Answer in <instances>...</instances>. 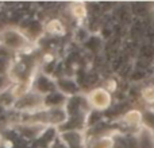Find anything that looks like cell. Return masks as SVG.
<instances>
[{
  "mask_svg": "<svg viewBox=\"0 0 154 148\" xmlns=\"http://www.w3.org/2000/svg\"><path fill=\"white\" fill-rule=\"evenodd\" d=\"M2 42L8 49H22L29 45V39L16 30H5L2 34Z\"/></svg>",
  "mask_w": 154,
  "mask_h": 148,
  "instance_id": "obj_1",
  "label": "cell"
},
{
  "mask_svg": "<svg viewBox=\"0 0 154 148\" xmlns=\"http://www.w3.org/2000/svg\"><path fill=\"white\" fill-rule=\"evenodd\" d=\"M57 85H58L60 90L62 93H65V94H75L77 92L76 84L73 81H70V79H58Z\"/></svg>",
  "mask_w": 154,
  "mask_h": 148,
  "instance_id": "obj_6",
  "label": "cell"
},
{
  "mask_svg": "<svg viewBox=\"0 0 154 148\" xmlns=\"http://www.w3.org/2000/svg\"><path fill=\"white\" fill-rule=\"evenodd\" d=\"M88 101H89L91 106L99 111H104L111 104V94L103 87H99L91 92V94L88 96Z\"/></svg>",
  "mask_w": 154,
  "mask_h": 148,
  "instance_id": "obj_2",
  "label": "cell"
},
{
  "mask_svg": "<svg viewBox=\"0 0 154 148\" xmlns=\"http://www.w3.org/2000/svg\"><path fill=\"white\" fill-rule=\"evenodd\" d=\"M64 101H65V97H64L62 93L51 92L45 97L43 104H45L46 106H50V108L53 109V108H60V106L64 104Z\"/></svg>",
  "mask_w": 154,
  "mask_h": 148,
  "instance_id": "obj_5",
  "label": "cell"
},
{
  "mask_svg": "<svg viewBox=\"0 0 154 148\" xmlns=\"http://www.w3.org/2000/svg\"><path fill=\"white\" fill-rule=\"evenodd\" d=\"M72 12L75 13L76 16L81 18V16L85 15V8H84V5H81V4H76L72 7Z\"/></svg>",
  "mask_w": 154,
  "mask_h": 148,
  "instance_id": "obj_12",
  "label": "cell"
},
{
  "mask_svg": "<svg viewBox=\"0 0 154 148\" xmlns=\"http://www.w3.org/2000/svg\"><path fill=\"white\" fill-rule=\"evenodd\" d=\"M2 143H3V138H2V135H0V146H2Z\"/></svg>",
  "mask_w": 154,
  "mask_h": 148,
  "instance_id": "obj_13",
  "label": "cell"
},
{
  "mask_svg": "<svg viewBox=\"0 0 154 148\" xmlns=\"http://www.w3.org/2000/svg\"><path fill=\"white\" fill-rule=\"evenodd\" d=\"M142 98L145 102L147 104H154V86H147L142 90Z\"/></svg>",
  "mask_w": 154,
  "mask_h": 148,
  "instance_id": "obj_11",
  "label": "cell"
},
{
  "mask_svg": "<svg viewBox=\"0 0 154 148\" xmlns=\"http://www.w3.org/2000/svg\"><path fill=\"white\" fill-rule=\"evenodd\" d=\"M43 98L39 93H26L24 96H22L18 101L15 102V108L20 109V111H35L43 104Z\"/></svg>",
  "mask_w": 154,
  "mask_h": 148,
  "instance_id": "obj_3",
  "label": "cell"
},
{
  "mask_svg": "<svg viewBox=\"0 0 154 148\" xmlns=\"http://www.w3.org/2000/svg\"><path fill=\"white\" fill-rule=\"evenodd\" d=\"M61 140L66 144L69 148L82 147V135L77 131H66L61 135Z\"/></svg>",
  "mask_w": 154,
  "mask_h": 148,
  "instance_id": "obj_4",
  "label": "cell"
},
{
  "mask_svg": "<svg viewBox=\"0 0 154 148\" xmlns=\"http://www.w3.org/2000/svg\"><path fill=\"white\" fill-rule=\"evenodd\" d=\"M2 85H3V79L0 78V87H2Z\"/></svg>",
  "mask_w": 154,
  "mask_h": 148,
  "instance_id": "obj_14",
  "label": "cell"
},
{
  "mask_svg": "<svg viewBox=\"0 0 154 148\" xmlns=\"http://www.w3.org/2000/svg\"><path fill=\"white\" fill-rule=\"evenodd\" d=\"M46 30H48L49 34H53V35H62V34L65 32L64 24H62L60 20H57V19H54V20L49 22V24H48V27H46Z\"/></svg>",
  "mask_w": 154,
  "mask_h": 148,
  "instance_id": "obj_9",
  "label": "cell"
},
{
  "mask_svg": "<svg viewBox=\"0 0 154 148\" xmlns=\"http://www.w3.org/2000/svg\"><path fill=\"white\" fill-rule=\"evenodd\" d=\"M125 121L127 123L128 125H131V127H135V125H139L142 121V113L139 111H130L127 112V113L125 114Z\"/></svg>",
  "mask_w": 154,
  "mask_h": 148,
  "instance_id": "obj_7",
  "label": "cell"
},
{
  "mask_svg": "<svg viewBox=\"0 0 154 148\" xmlns=\"http://www.w3.org/2000/svg\"><path fill=\"white\" fill-rule=\"evenodd\" d=\"M114 144H115L114 139L107 136V138L99 139V140L92 146V148H114Z\"/></svg>",
  "mask_w": 154,
  "mask_h": 148,
  "instance_id": "obj_10",
  "label": "cell"
},
{
  "mask_svg": "<svg viewBox=\"0 0 154 148\" xmlns=\"http://www.w3.org/2000/svg\"><path fill=\"white\" fill-rule=\"evenodd\" d=\"M51 87H53V84L51 81L48 78V77H39L37 81V92L39 94L42 93H51Z\"/></svg>",
  "mask_w": 154,
  "mask_h": 148,
  "instance_id": "obj_8",
  "label": "cell"
}]
</instances>
